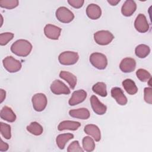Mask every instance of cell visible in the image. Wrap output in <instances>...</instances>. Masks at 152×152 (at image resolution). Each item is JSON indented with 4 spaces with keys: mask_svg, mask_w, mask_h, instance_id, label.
<instances>
[{
    "mask_svg": "<svg viewBox=\"0 0 152 152\" xmlns=\"http://www.w3.org/2000/svg\"><path fill=\"white\" fill-rule=\"evenodd\" d=\"M84 150L87 152L93 151L95 148V142L94 140L90 137H84L82 141Z\"/></svg>",
    "mask_w": 152,
    "mask_h": 152,
    "instance_id": "27",
    "label": "cell"
},
{
    "mask_svg": "<svg viewBox=\"0 0 152 152\" xmlns=\"http://www.w3.org/2000/svg\"><path fill=\"white\" fill-rule=\"evenodd\" d=\"M14 34L10 32L2 33L0 34V45L1 46L6 45L14 37Z\"/></svg>",
    "mask_w": 152,
    "mask_h": 152,
    "instance_id": "31",
    "label": "cell"
},
{
    "mask_svg": "<svg viewBox=\"0 0 152 152\" xmlns=\"http://www.w3.org/2000/svg\"><path fill=\"white\" fill-rule=\"evenodd\" d=\"M84 131L86 134L91 136L96 141H99L101 139V133L97 126L94 124H88L84 126Z\"/></svg>",
    "mask_w": 152,
    "mask_h": 152,
    "instance_id": "17",
    "label": "cell"
},
{
    "mask_svg": "<svg viewBox=\"0 0 152 152\" xmlns=\"http://www.w3.org/2000/svg\"><path fill=\"white\" fill-rule=\"evenodd\" d=\"M134 27L140 33H145L149 30V25L146 17L142 14H139L134 22Z\"/></svg>",
    "mask_w": 152,
    "mask_h": 152,
    "instance_id": "9",
    "label": "cell"
},
{
    "mask_svg": "<svg viewBox=\"0 0 152 152\" xmlns=\"http://www.w3.org/2000/svg\"><path fill=\"white\" fill-rule=\"evenodd\" d=\"M5 69L9 72L14 73L18 72L21 68V63L11 56H7L2 61Z\"/></svg>",
    "mask_w": 152,
    "mask_h": 152,
    "instance_id": "5",
    "label": "cell"
},
{
    "mask_svg": "<svg viewBox=\"0 0 152 152\" xmlns=\"http://www.w3.org/2000/svg\"><path fill=\"white\" fill-rule=\"evenodd\" d=\"M27 130L33 135H40L43 133V129L40 124L37 122H32L26 128Z\"/></svg>",
    "mask_w": 152,
    "mask_h": 152,
    "instance_id": "26",
    "label": "cell"
},
{
    "mask_svg": "<svg viewBox=\"0 0 152 152\" xmlns=\"http://www.w3.org/2000/svg\"><path fill=\"white\" fill-rule=\"evenodd\" d=\"M135 60L131 58H124L119 64V68L121 70L125 73H129L134 71L135 69Z\"/></svg>",
    "mask_w": 152,
    "mask_h": 152,
    "instance_id": "13",
    "label": "cell"
},
{
    "mask_svg": "<svg viewBox=\"0 0 152 152\" xmlns=\"http://www.w3.org/2000/svg\"><path fill=\"white\" fill-rule=\"evenodd\" d=\"M32 48V45L28 40L19 39L12 44L11 51L18 56L26 57L30 54Z\"/></svg>",
    "mask_w": 152,
    "mask_h": 152,
    "instance_id": "1",
    "label": "cell"
},
{
    "mask_svg": "<svg viewBox=\"0 0 152 152\" xmlns=\"http://www.w3.org/2000/svg\"><path fill=\"white\" fill-rule=\"evenodd\" d=\"M144 99L146 103H152V88L151 87H145L144 90Z\"/></svg>",
    "mask_w": 152,
    "mask_h": 152,
    "instance_id": "33",
    "label": "cell"
},
{
    "mask_svg": "<svg viewBox=\"0 0 152 152\" xmlns=\"http://www.w3.org/2000/svg\"><path fill=\"white\" fill-rule=\"evenodd\" d=\"M69 114L72 118L83 120L88 119L90 116L89 110L87 109L84 107L70 110L69 111Z\"/></svg>",
    "mask_w": 152,
    "mask_h": 152,
    "instance_id": "18",
    "label": "cell"
},
{
    "mask_svg": "<svg viewBox=\"0 0 152 152\" xmlns=\"http://www.w3.org/2000/svg\"><path fill=\"white\" fill-rule=\"evenodd\" d=\"M86 97L87 93L85 90H76L72 93V96L68 101V103L70 106H75L84 102Z\"/></svg>",
    "mask_w": 152,
    "mask_h": 152,
    "instance_id": "12",
    "label": "cell"
},
{
    "mask_svg": "<svg viewBox=\"0 0 152 152\" xmlns=\"http://www.w3.org/2000/svg\"><path fill=\"white\" fill-rule=\"evenodd\" d=\"M92 90L96 94L102 96L106 97L107 94L106 90V85L103 82H97L92 87Z\"/></svg>",
    "mask_w": 152,
    "mask_h": 152,
    "instance_id": "25",
    "label": "cell"
},
{
    "mask_svg": "<svg viewBox=\"0 0 152 152\" xmlns=\"http://www.w3.org/2000/svg\"><path fill=\"white\" fill-rule=\"evenodd\" d=\"M122 86L126 91L130 95L135 94L138 91V87H137L135 82L131 79H125L122 81Z\"/></svg>",
    "mask_w": 152,
    "mask_h": 152,
    "instance_id": "23",
    "label": "cell"
},
{
    "mask_svg": "<svg viewBox=\"0 0 152 152\" xmlns=\"http://www.w3.org/2000/svg\"><path fill=\"white\" fill-rule=\"evenodd\" d=\"M0 99H1V101H0V103H2L3 101L5 100V97H6V92L3 89H1L0 90Z\"/></svg>",
    "mask_w": 152,
    "mask_h": 152,
    "instance_id": "36",
    "label": "cell"
},
{
    "mask_svg": "<svg viewBox=\"0 0 152 152\" xmlns=\"http://www.w3.org/2000/svg\"><path fill=\"white\" fill-rule=\"evenodd\" d=\"M0 129L1 135L7 140H9L11 137V126L7 124L1 122L0 123Z\"/></svg>",
    "mask_w": 152,
    "mask_h": 152,
    "instance_id": "29",
    "label": "cell"
},
{
    "mask_svg": "<svg viewBox=\"0 0 152 152\" xmlns=\"http://www.w3.org/2000/svg\"><path fill=\"white\" fill-rule=\"evenodd\" d=\"M68 4L75 8H80L83 7L84 1L83 0H68Z\"/></svg>",
    "mask_w": 152,
    "mask_h": 152,
    "instance_id": "34",
    "label": "cell"
},
{
    "mask_svg": "<svg viewBox=\"0 0 152 152\" xmlns=\"http://www.w3.org/2000/svg\"><path fill=\"white\" fill-rule=\"evenodd\" d=\"M9 145L7 143L4 142L2 139H1L0 142V151H6L8 150Z\"/></svg>",
    "mask_w": 152,
    "mask_h": 152,
    "instance_id": "35",
    "label": "cell"
},
{
    "mask_svg": "<svg viewBox=\"0 0 152 152\" xmlns=\"http://www.w3.org/2000/svg\"><path fill=\"white\" fill-rule=\"evenodd\" d=\"M89 60L91 65L98 69H104L107 65L106 56L101 53L94 52L91 53Z\"/></svg>",
    "mask_w": 152,
    "mask_h": 152,
    "instance_id": "2",
    "label": "cell"
},
{
    "mask_svg": "<svg viewBox=\"0 0 152 152\" xmlns=\"http://www.w3.org/2000/svg\"><path fill=\"white\" fill-rule=\"evenodd\" d=\"M67 151L68 152H83L84 150L80 147L78 141H74L68 147Z\"/></svg>",
    "mask_w": 152,
    "mask_h": 152,
    "instance_id": "32",
    "label": "cell"
},
{
    "mask_svg": "<svg viewBox=\"0 0 152 152\" xmlns=\"http://www.w3.org/2000/svg\"><path fill=\"white\" fill-rule=\"evenodd\" d=\"M72 138H74V135L72 134L66 133L59 134L56 137V142L58 147L61 150H63L67 142Z\"/></svg>",
    "mask_w": 152,
    "mask_h": 152,
    "instance_id": "22",
    "label": "cell"
},
{
    "mask_svg": "<svg viewBox=\"0 0 152 152\" xmlns=\"http://www.w3.org/2000/svg\"><path fill=\"white\" fill-rule=\"evenodd\" d=\"M56 17L61 23H69L74 18V14L67 8L61 7L56 11Z\"/></svg>",
    "mask_w": 152,
    "mask_h": 152,
    "instance_id": "6",
    "label": "cell"
},
{
    "mask_svg": "<svg viewBox=\"0 0 152 152\" xmlns=\"http://www.w3.org/2000/svg\"><path fill=\"white\" fill-rule=\"evenodd\" d=\"M136 75L137 78L142 82H147L151 78L150 73L144 69H138L136 71Z\"/></svg>",
    "mask_w": 152,
    "mask_h": 152,
    "instance_id": "28",
    "label": "cell"
},
{
    "mask_svg": "<svg viewBox=\"0 0 152 152\" xmlns=\"http://www.w3.org/2000/svg\"><path fill=\"white\" fill-rule=\"evenodd\" d=\"M1 118L9 122H13L16 120V115L11 107L5 106H4L0 113Z\"/></svg>",
    "mask_w": 152,
    "mask_h": 152,
    "instance_id": "20",
    "label": "cell"
},
{
    "mask_svg": "<svg viewBox=\"0 0 152 152\" xmlns=\"http://www.w3.org/2000/svg\"><path fill=\"white\" fill-rule=\"evenodd\" d=\"M18 0H1L0 1V7L1 8L11 10L15 8L18 5Z\"/></svg>",
    "mask_w": 152,
    "mask_h": 152,
    "instance_id": "30",
    "label": "cell"
},
{
    "mask_svg": "<svg viewBox=\"0 0 152 152\" xmlns=\"http://www.w3.org/2000/svg\"><path fill=\"white\" fill-rule=\"evenodd\" d=\"M90 104L93 110L97 115H102L104 114L107 110L106 106L103 104L95 95L91 96Z\"/></svg>",
    "mask_w": 152,
    "mask_h": 152,
    "instance_id": "11",
    "label": "cell"
},
{
    "mask_svg": "<svg viewBox=\"0 0 152 152\" xmlns=\"http://www.w3.org/2000/svg\"><path fill=\"white\" fill-rule=\"evenodd\" d=\"M135 53L136 56L138 58H145L150 53V48L146 45L141 44L135 48Z\"/></svg>",
    "mask_w": 152,
    "mask_h": 152,
    "instance_id": "24",
    "label": "cell"
},
{
    "mask_svg": "<svg viewBox=\"0 0 152 152\" xmlns=\"http://www.w3.org/2000/svg\"><path fill=\"white\" fill-rule=\"evenodd\" d=\"M113 39L114 36L107 30H100L94 34V39L99 45H107L111 43Z\"/></svg>",
    "mask_w": 152,
    "mask_h": 152,
    "instance_id": "4",
    "label": "cell"
},
{
    "mask_svg": "<svg viewBox=\"0 0 152 152\" xmlns=\"http://www.w3.org/2000/svg\"><path fill=\"white\" fill-rule=\"evenodd\" d=\"M79 59L77 52L72 51H65L58 56V60L61 64L64 65H71L77 63Z\"/></svg>",
    "mask_w": 152,
    "mask_h": 152,
    "instance_id": "3",
    "label": "cell"
},
{
    "mask_svg": "<svg viewBox=\"0 0 152 152\" xmlns=\"http://www.w3.org/2000/svg\"><path fill=\"white\" fill-rule=\"evenodd\" d=\"M51 91L57 95L69 94L70 93L69 88L62 81L59 80H55L50 85Z\"/></svg>",
    "mask_w": 152,
    "mask_h": 152,
    "instance_id": "8",
    "label": "cell"
},
{
    "mask_svg": "<svg viewBox=\"0 0 152 152\" xmlns=\"http://www.w3.org/2000/svg\"><path fill=\"white\" fill-rule=\"evenodd\" d=\"M120 2V0H107V2L112 6L116 5L119 2Z\"/></svg>",
    "mask_w": 152,
    "mask_h": 152,
    "instance_id": "37",
    "label": "cell"
},
{
    "mask_svg": "<svg viewBox=\"0 0 152 152\" xmlns=\"http://www.w3.org/2000/svg\"><path fill=\"white\" fill-rule=\"evenodd\" d=\"M137 9V5L132 0H126L125 1L121 8V12L125 17L131 16Z\"/></svg>",
    "mask_w": 152,
    "mask_h": 152,
    "instance_id": "15",
    "label": "cell"
},
{
    "mask_svg": "<svg viewBox=\"0 0 152 152\" xmlns=\"http://www.w3.org/2000/svg\"><path fill=\"white\" fill-rule=\"evenodd\" d=\"M111 96L120 105L124 106L128 102L126 97L124 94L122 90L119 87H113L111 89Z\"/></svg>",
    "mask_w": 152,
    "mask_h": 152,
    "instance_id": "14",
    "label": "cell"
},
{
    "mask_svg": "<svg viewBox=\"0 0 152 152\" xmlns=\"http://www.w3.org/2000/svg\"><path fill=\"white\" fill-rule=\"evenodd\" d=\"M81 126L79 122L73 121H64L59 123L58 126V129L60 131L64 130L75 131Z\"/></svg>",
    "mask_w": 152,
    "mask_h": 152,
    "instance_id": "19",
    "label": "cell"
},
{
    "mask_svg": "<svg viewBox=\"0 0 152 152\" xmlns=\"http://www.w3.org/2000/svg\"><path fill=\"white\" fill-rule=\"evenodd\" d=\"M31 102L34 109L37 112H42L46 108L48 100L43 93H36L32 97Z\"/></svg>",
    "mask_w": 152,
    "mask_h": 152,
    "instance_id": "7",
    "label": "cell"
},
{
    "mask_svg": "<svg viewBox=\"0 0 152 152\" xmlns=\"http://www.w3.org/2000/svg\"><path fill=\"white\" fill-rule=\"evenodd\" d=\"M59 77L66 81L72 89H74L75 88L77 84V80L76 76L74 75L73 74L68 71H62L59 73Z\"/></svg>",
    "mask_w": 152,
    "mask_h": 152,
    "instance_id": "21",
    "label": "cell"
},
{
    "mask_svg": "<svg viewBox=\"0 0 152 152\" xmlns=\"http://www.w3.org/2000/svg\"><path fill=\"white\" fill-rule=\"evenodd\" d=\"M61 28L55 25L48 24L44 27L45 35L52 40H58L60 36Z\"/></svg>",
    "mask_w": 152,
    "mask_h": 152,
    "instance_id": "10",
    "label": "cell"
},
{
    "mask_svg": "<svg viewBox=\"0 0 152 152\" xmlns=\"http://www.w3.org/2000/svg\"><path fill=\"white\" fill-rule=\"evenodd\" d=\"M86 14L91 20H97L102 15V10L100 7L95 4H89L86 8Z\"/></svg>",
    "mask_w": 152,
    "mask_h": 152,
    "instance_id": "16",
    "label": "cell"
}]
</instances>
